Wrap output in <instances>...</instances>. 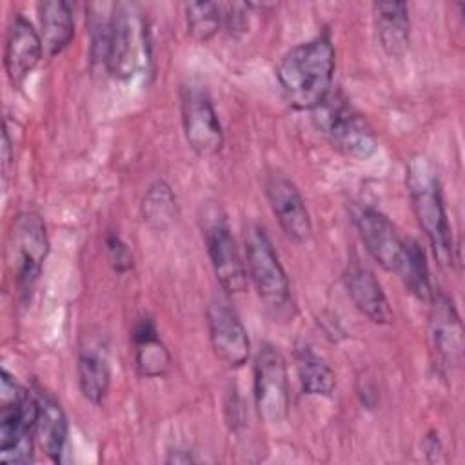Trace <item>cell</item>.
Wrapping results in <instances>:
<instances>
[{
  "instance_id": "4",
  "label": "cell",
  "mask_w": 465,
  "mask_h": 465,
  "mask_svg": "<svg viewBox=\"0 0 465 465\" xmlns=\"http://www.w3.org/2000/svg\"><path fill=\"white\" fill-rule=\"evenodd\" d=\"M147 64L149 33L143 15L133 4H114L111 9L105 71L118 80H129L147 69Z\"/></svg>"
},
{
  "instance_id": "18",
  "label": "cell",
  "mask_w": 465,
  "mask_h": 465,
  "mask_svg": "<svg viewBox=\"0 0 465 465\" xmlns=\"http://www.w3.org/2000/svg\"><path fill=\"white\" fill-rule=\"evenodd\" d=\"M134 367L143 378H162L171 367V354L162 341L154 322L147 316L136 320L131 331Z\"/></svg>"
},
{
  "instance_id": "27",
  "label": "cell",
  "mask_w": 465,
  "mask_h": 465,
  "mask_svg": "<svg viewBox=\"0 0 465 465\" xmlns=\"http://www.w3.org/2000/svg\"><path fill=\"white\" fill-rule=\"evenodd\" d=\"M249 5L247 4H227L222 13V20L232 38H240L249 25Z\"/></svg>"
},
{
  "instance_id": "14",
  "label": "cell",
  "mask_w": 465,
  "mask_h": 465,
  "mask_svg": "<svg viewBox=\"0 0 465 465\" xmlns=\"http://www.w3.org/2000/svg\"><path fill=\"white\" fill-rule=\"evenodd\" d=\"M265 196L285 236L296 243H305L312 234V222L294 182L283 174H269Z\"/></svg>"
},
{
  "instance_id": "25",
  "label": "cell",
  "mask_w": 465,
  "mask_h": 465,
  "mask_svg": "<svg viewBox=\"0 0 465 465\" xmlns=\"http://www.w3.org/2000/svg\"><path fill=\"white\" fill-rule=\"evenodd\" d=\"M185 9V24L189 35L196 42L211 40L222 24V5L214 2H187Z\"/></svg>"
},
{
  "instance_id": "1",
  "label": "cell",
  "mask_w": 465,
  "mask_h": 465,
  "mask_svg": "<svg viewBox=\"0 0 465 465\" xmlns=\"http://www.w3.org/2000/svg\"><path fill=\"white\" fill-rule=\"evenodd\" d=\"M334 47L320 35L292 47L276 69L287 104L300 111H314L331 93L334 76Z\"/></svg>"
},
{
  "instance_id": "5",
  "label": "cell",
  "mask_w": 465,
  "mask_h": 465,
  "mask_svg": "<svg viewBox=\"0 0 465 465\" xmlns=\"http://www.w3.org/2000/svg\"><path fill=\"white\" fill-rule=\"evenodd\" d=\"M318 129L341 154L367 160L378 149V140L369 122L347 102L341 93H331L312 111Z\"/></svg>"
},
{
  "instance_id": "6",
  "label": "cell",
  "mask_w": 465,
  "mask_h": 465,
  "mask_svg": "<svg viewBox=\"0 0 465 465\" xmlns=\"http://www.w3.org/2000/svg\"><path fill=\"white\" fill-rule=\"evenodd\" d=\"M49 252L45 222L38 213H18L9 227L5 262L20 292L31 291Z\"/></svg>"
},
{
  "instance_id": "2",
  "label": "cell",
  "mask_w": 465,
  "mask_h": 465,
  "mask_svg": "<svg viewBox=\"0 0 465 465\" xmlns=\"http://www.w3.org/2000/svg\"><path fill=\"white\" fill-rule=\"evenodd\" d=\"M407 193L418 225L425 232L441 265H452L454 242L445 211L441 183L434 163L425 154H412L405 171Z\"/></svg>"
},
{
  "instance_id": "9",
  "label": "cell",
  "mask_w": 465,
  "mask_h": 465,
  "mask_svg": "<svg viewBox=\"0 0 465 465\" xmlns=\"http://www.w3.org/2000/svg\"><path fill=\"white\" fill-rule=\"evenodd\" d=\"M252 392L256 411L265 423L276 425L287 418L291 401L287 365L271 343H263L256 354Z\"/></svg>"
},
{
  "instance_id": "24",
  "label": "cell",
  "mask_w": 465,
  "mask_h": 465,
  "mask_svg": "<svg viewBox=\"0 0 465 465\" xmlns=\"http://www.w3.org/2000/svg\"><path fill=\"white\" fill-rule=\"evenodd\" d=\"M400 274L403 276L405 285L411 289V292L416 298H420L421 302H427V303L430 302L434 291H432L430 278H429L425 252L420 247V243L414 240H407V254H405V262H403Z\"/></svg>"
},
{
  "instance_id": "3",
  "label": "cell",
  "mask_w": 465,
  "mask_h": 465,
  "mask_svg": "<svg viewBox=\"0 0 465 465\" xmlns=\"http://www.w3.org/2000/svg\"><path fill=\"white\" fill-rule=\"evenodd\" d=\"M36 421V396L5 369L0 374V461L29 463Z\"/></svg>"
},
{
  "instance_id": "22",
  "label": "cell",
  "mask_w": 465,
  "mask_h": 465,
  "mask_svg": "<svg viewBox=\"0 0 465 465\" xmlns=\"http://www.w3.org/2000/svg\"><path fill=\"white\" fill-rule=\"evenodd\" d=\"M140 211L143 223L153 231H167L180 216L178 198L165 180H156L145 189Z\"/></svg>"
},
{
  "instance_id": "28",
  "label": "cell",
  "mask_w": 465,
  "mask_h": 465,
  "mask_svg": "<svg viewBox=\"0 0 465 465\" xmlns=\"http://www.w3.org/2000/svg\"><path fill=\"white\" fill-rule=\"evenodd\" d=\"M167 463H189V461H194V458L191 454H183V450H173V454L165 460Z\"/></svg>"
},
{
  "instance_id": "15",
  "label": "cell",
  "mask_w": 465,
  "mask_h": 465,
  "mask_svg": "<svg viewBox=\"0 0 465 465\" xmlns=\"http://www.w3.org/2000/svg\"><path fill=\"white\" fill-rule=\"evenodd\" d=\"M44 56L40 33L29 20L16 15L9 24L4 45V67L9 82L18 87L35 71Z\"/></svg>"
},
{
  "instance_id": "20",
  "label": "cell",
  "mask_w": 465,
  "mask_h": 465,
  "mask_svg": "<svg viewBox=\"0 0 465 465\" xmlns=\"http://www.w3.org/2000/svg\"><path fill=\"white\" fill-rule=\"evenodd\" d=\"M374 27L383 51L400 56L409 47L411 20L405 2H378L372 5Z\"/></svg>"
},
{
  "instance_id": "11",
  "label": "cell",
  "mask_w": 465,
  "mask_h": 465,
  "mask_svg": "<svg viewBox=\"0 0 465 465\" xmlns=\"http://www.w3.org/2000/svg\"><path fill=\"white\" fill-rule=\"evenodd\" d=\"M352 220L372 260L385 271L400 274L407 254V240L398 234L394 223L374 207H358Z\"/></svg>"
},
{
  "instance_id": "16",
  "label": "cell",
  "mask_w": 465,
  "mask_h": 465,
  "mask_svg": "<svg viewBox=\"0 0 465 465\" xmlns=\"http://www.w3.org/2000/svg\"><path fill=\"white\" fill-rule=\"evenodd\" d=\"M343 280H345V289L349 298L363 316H367L372 323H378V325L392 323L394 320L392 307L371 269L352 262L349 263L343 274Z\"/></svg>"
},
{
  "instance_id": "7",
  "label": "cell",
  "mask_w": 465,
  "mask_h": 465,
  "mask_svg": "<svg viewBox=\"0 0 465 465\" xmlns=\"http://www.w3.org/2000/svg\"><path fill=\"white\" fill-rule=\"evenodd\" d=\"M245 269L258 296L272 309H282L291 300V283L285 269L262 225H249L243 238Z\"/></svg>"
},
{
  "instance_id": "21",
  "label": "cell",
  "mask_w": 465,
  "mask_h": 465,
  "mask_svg": "<svg viewBox=\"0 0 465 465\" xmlns=\"http://www.w3.org/2000/svg\"><path fill=\"white\" fill-rule=\"evenodd\" d=\"M38 13L44 54H60L74 36V18L71 5L64 0H47L38 5Z\"/></svg>"
},
{
  "instance_id": "12",
  "label": "cell",
  "mask_w": 465,
  "mask_h": 465,
  "mask_svg": "<svg viewBox=\"0 0 465 465\" xmlns=\"http://www.w3.org/2000/svg\"><path fill=\"white\" fill-rule=\"evenodd\" d=\"M429 340L434 360L443 372L460 367L463 356V327L452 300L443 292H434L430 298Z\"/></svg>"
},
{
  "instance_id": "17",
  "label": "cell",
  "mask_w": 465,
  "mask_h": 465,
  "mask_svg": "<svg viewBox=\"0 0 465 465\" xmlns=\"http://www.w3.org/2000/svg\"><path fill=\"white\" fill-rule=\"evenodd\" d=\"M36 396V421H35V438L40 443L42 450L54 463L62 461L69 425L67 416L62 405L44 389L33 391Z\"/></svg>"
},
{
  "instance_id": "23",
  "label": "cell",
  "mask_w": 465,
  "mask_h": 465,
  "mask_svg": "<svg viewBox=\"0 0 465 465\" xmlns=\"http://www.w3.org/2000/svg\"><path fill=\"white\" fill-rule=\"evenodd\" d=\"M296 369L305 394L329 398L336 391V374L332 367L322 356H318L309 345L298 347Z\"/></svg>"
},
{
  "instance_id": "10",
  "label": "cell",
  "mask_w": 465,
  "mask_h": 465,
  "mask_svg": "<svg viewBox=\"0 0 465 465\" xmlns=\"http://www.w3.org/2000/svg\"><path fill=\"white\" fill-rule=\"evenodd\" d=\"M202 231L211 267L222 289L229 294L243 292L247 287L245 262L238 251V245L231 234L223 214H220L218 211L207 214Z\"/></svg>"
},
{
  "instance_id": "8",
  "label": "cell",
  "mask_w": 465,
  "mask_h": 465,
  "mask_svg": "<svg viewBox=\"0 0 465 465\" xmlns=\"http://www.w3.org/2000/svg\"><path fill=\"white\" fill-rule=\"evenodd\" d=\"M182 127L191 151L200 158H213L223 147V131L205 85L189 82L182 89Z\"/></svg>"
},
{
  "instance_id": "13",
  "label": "cell",
  "mask_w": 465,
  "mask_h": 465,
  "mask_svg": "<svg viewBox=\"0 0 465 465\" xmlns=\"http://www.w3.org/2000/svg\"><path fill=\"white\" fill-rule=\"evenodd\" d=\"M207 327L211 347L223 365L238 369L249 360L251 341L247 329L227 302H211L207 307Z\"/></svg>"
},
{
  "instance_id": "26",
  "label": "cell",
  "mask_w": 465,
  "mask_h": 465,
  "mask_svg": "<svg viewBox=\"0 0 465 465\" xmlns=\"http://www.w3.org/2000/svg\"><path fill=\"white\" fill-rule=\"evenodd\" d=\"M105 254H107L109 265L113 267L114 272L124 274V272L131 271L133 254L129 251V245L113 231L105 234Z\"/></svg>"
},
{
  "instance_id": "19",
  "label": "cell",
  "mask_w": 465,
  "mask_h": 465,
  "mask_svg": "<svg viewBox=\"0 0 465 465\" xmlns=\"http://www.w3.org/2000/svg\"><path fill=\"white\" fill-rule=\"evenodd\" d=\"M76 376L82 396L93 405H102L111 387V365L100 341H89L80 349Z\"/></svg>"
}]
</instances>
